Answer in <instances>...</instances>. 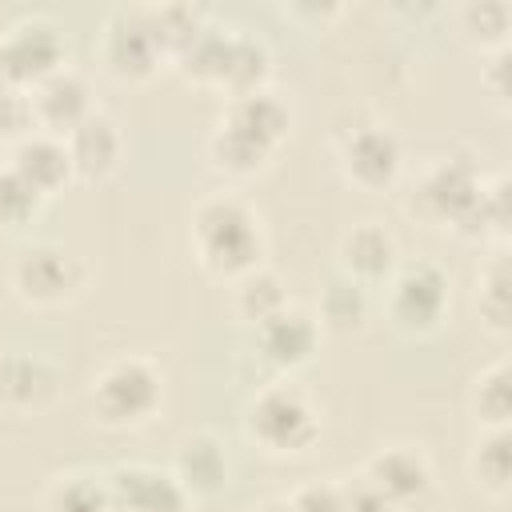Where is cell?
Returning <instances> with one entry per match:
<instances>
[{"label": "cell", "mask_w": 512, "mask_h": 512, "mask_svg": "<svg viewBox=\"0 0 512 512\" xmlns=\"http://www.w3.org/2000/svg\"><path fill=\"white\" fill-rule=\"evenodd\" d=\"M188 240L200 268L212 272L216 280H240L244 272L260 268L268 252L260 212L232 188H220L196 200L188 220Z\"/></svg>", "instance_id": "obj_1"}, {"label": "cell", "mask_w": 512, "mask_h": 512, "mask_svg": "<svg viewBox=\"0 0 512 512\" xmlns=\"http://www.w3.org/2000/svg\"><path fill=\"white\" fill-rule=\"evenodd\" d=\"M244 436L268 456H300L320 440V408L288 376L268 380L244 408Z\"/></svg>", "instance_id": "obj_2"}, {"label": "cell", "mask_w": 512, "mask_h": 512, "mask_svg": "<svg viewBox=\"0 0 512 512\" xmlns=\"http://www.w3.org/2000/svg\"><path fill=\"white\" fill-rule=\"evenodd\" d=\"M88 400L104 428H140L164 404V368L152 356L124 352L92 376Z\"/></svg>", "instance_id": "obj_3"}, {"label": "cell", "mask_w": 512, "mask_h": 512, "mask_svg": "<svg viewBox=\"0 0 512 512\" xmlns=\"http://www.w3.org/2000/svg\"><path fill=\"white\" fill-rule=\"evenodd\" d=\"M384 308H388V320L404 336L436 332L452 308V280H448L444 264L432 256L400 260L384 284Z\"/></svg>", "instance_id": "obj_4"}, {"label": "cell", "mask_w": 512, "mask_h": 512, "mask_svg": "<svg viewBox=\"0 0 512 512\" xmlns=\"http://www.w3.org/2000/svg\"><path fill=\"white\" fill-rule=\"evenodd\" d=\"M8 284L16 300L32 308H60L76 300L88 284V264L76 248L56 240H32L24 244L8 264Z\"/></svg>", "instance_id": "obj_5"}, {"label": "cell", "mask_w": 512, "mask_h": 512, "mask_svg": "<svg viewBox=\"0 0 512 512\" xmlns=\"http://www.w3.org/2000/svg\"><path fill=\"white\" fill-rule=\"evenodd\" d=\"M480 184H484V168L476 164L472 152H444V156H432V164L412 184L408 208L428 224L464 232L468 212L480 196Z\"/></svg>", "instance_id": "obj_6"}, {"label": "cell", "mask_w": 512, "mask_h": 512, "mask_svg": "<svg viewBox=\"0 0 512 512\" xmlns=\"http://www.w3.org/2000/svg\"><path fill=\"white\" fill-rule=\"evenodd\" d=\"M64 64V32L52 16H20L0 32V84L32 88L40 76Z\"/></svg>", "instance_id": "obj_7"}, {"label": "cell", "mask_w": 512, "mask_h": 512, "mask_svg": "<svg viewBox=\"0 0 512 512\" xmlns=\"http://www.w3.org/2000/svg\"><path fill=\"white\" fill-rule=\"evenodd\" d=\"M336 160L356 188L384 192L404 172V144L388 124H356L336 140Z\"/></svg>", "instance_id": "obj_8"}, {"label": "cell", "mask_w": 512, "mask_h": 512, "mask_svg": "<svg viewBox=\"0 0 512 512\" xmlns=\"http://www.w3.org/2000/svg\"><path fill=\"white\" fill-rule=\"evenodd\" d=\"M96 48L104 68L120 80H148L160 68V60H168L156 32L144 20V8H112L104 16Z\"/></svg>", "instance_id": "obj_9"}, {"label": "cell", "mask_w": 512, "mask_h": 512, "mask_svg": "<svg viewBox=\"0 0 512 512\" xmlns=\"http://www.w3.org/2000/svg\"><path fill=\"white\" fill-rule=\"evenodd\" d=\"M320 332H324V328H320L316 312H308V308H300V304H284L276 316H268V320H260V324L252 328V356H256L268 372L288 376V372L304 368V364L316 356Z\"/></svg>", "instance_id": "obj_10"}, {"label": "cell", "mask_w": 512, "mask_h": 512, "mask_svg": "<svg viewBox=\"0 0 512 512\" xmlns=\"http://www.w3.org/2000/svg\"><path fill=\"white\" fill-rule=\"evenodd\" d=\"M372 488H380L388 500H396L404 512L420 508L436 488V468L420 444H384L364 460L360 472Z\"/></svg>", "instance_id": "obj_11"}, {"label": "cell", "mask_w": 512, "mask_h": 512, "mask_svg": "<svg viewBox=\"0 0 512 512\" xmlns=\"http://www.w3.org/2000/svg\"><path fill=\"white\" fill-rule=\"evenodd\" d=\"M104 480L116 512H192L188 488L164 464L128 460V464H116Z\"/></svg>", "instance_id": "obj_12"}, {"label": "cell", "mask_w": 512, "mask_h": 512, "mask_svg": "<svg viewBox=\"0 0 512 512\" xmlns=\"http://www.w3.org/2000/svg\"><path fill=\"white\" fill-rule=\"evenodd\" d=\"M28 108H32V128L52 132V136H68L80 120H88L96 112L92 84L72 64H60L56 72L40 76L28 88Z\"/></svg>", "instance_id": "obj_13"}, {"label": "cell", "mask_w": 512, "mask_h": 512, "mask_svg": "<svg viewBox=\"0 0 512 512\" xmlns=\"http://www.w3.org/2000/svg\"><path fill=\"white\" fill-rule=\"evenodd\" d=\"M396 264H400V240L380 220H356L336 240V272L352 276L364 288L388 284Z\"/></svg>", "instance_id": "obj_14"}, {"label": "cell", "mask_w": 512, "mask_h": 512, "mask_svg": "<svg viewBox=\"0 0 512 512\" xmlns=\"http://www.w3.org/2000/svg\"><path fill=\"white\" fill-rule=\"evenodd\" d=\"M168 468L176 472V480L188 488L192 500L220 496V492H228V484H232V456H228V444H224L212 428L184 432Z\"/></svg>", "instance_id": "obj_15"}, {"label": "cell", "mask_w": 512, "mask_h": 512, "mask_svg": "<svg viewBox=\"0 0 512 512\" xmlns=\"http://www.w3.org/2000/svg\"><path fill=\"white\" fill-rule=\"evenodd\" d=\"M64 372L44 352H4L0 356V404L8 412H40L60 396Z\"/></svg>", "instance_id": "obj_16"}, {"label": "cell", "mask_w": 512, "mask_h": 512, "mask_svg": "<svg viewBox=\"0 0 512 512\" xmlns=\"http://www.w3.org/2000/svg\"><path fill=\"white\" fill-rule=\"evenodd\" d=\"M64 144H68V160H72L76 180H108L120 168V156H124V132L100 108L88 120H80L64 136Z\"/></svg>", "instance_id": "obj_17"}, {"label": "cell", "mask_w": 512, "mask_h": 512, "mask_svg": "<svg viewBox=\"0 0 512 512\" xmlns=\"http://www.w3.org/2000/svg\"><path fill=\"white\" fill-rule=\"evenodd\" d=\"M8 164H12L44 200H48L52 192H60V188L72 180V160H68L64 136H52V132H40V128H28L20 140H12Z\"/></svg>", "instance_id": "obj_18"}, {"label": "cell", "mask_w": 512, "mask_h": 512, "mask_svg": "<svg viewBox=\"0 0 512 512\" xmlns=\"http://www.w3.org/2000/svg\"><path fill=\"white\" fill-rule=\"evenodd\" d=\"M224 124L248 132L252 140L268 144L272 152L280 148V140L288 136V124H292V112L288 104L272 92V88H256V92H240V96H228L224 112H220Z\"/></svg>", "instance_id": "obj_19"}, {"label": "cell", "mask_w": 512, "mask_h": 512, "mask_svg": "<svg viewBox=\"0 0 512 512\" xmlns=\"http://www.w3.org/2000/svg\"><path fill=\"white\" fill-rule=\"evenodd\" d=\"M268 76H272V52H268V44L256 32L232 24V36H228V52H224V68H220V84L216 88H224V96H240V92L268 88Z\"/></svg>", "instance_id": "obj_20"}, {"label": "cell", "mask_w": 512, "mask_h": 512, "mask_svg": "<svg viewBox=\"0 0 512 512\" xmlns=\"http://www.w3.org/2000/svg\"><path fill=\"white\" fill-rule=\"evenodd\" d=\"M372 316V288L356 284L352 276L344 272H332L320 288V308H316V320L320 328H332V332H360Z\"/></svg>", "instance_id": "obj_21"}, {"label": "cell", "mask_w": 512, "mask_h": 512, "mask_svg": "<svg viewBox=\"0 0 512 512\" xmlns=\"http://www.w3.org/2000/svg\"><path fill=\"white\" fill-rule=\"evenodd\" d=\"M272 156H276V152H272L268 144L252 140L248 132L232 128V124H224V120H216V128L208 132V164H212L216 172H224V176H236V180L256 176V172L268 168Z\"/></svg>", "instance_id": "obj_22"}, {"label": "cell", "mask_w": 512, "mask_h": 512, "mask_svg": "<svg viewBox=\"0 0 512 512\" xmlns=\"http://www.w3.org/2000/svg\"><path fill=\"white\" fill-rule=\"evenodd\" d=\"M468 476L480 492L504 496L512 480V436L508 428H480L468 452Z\"/></svg>", "instance_id": "obj_23"}, {"label": "cell", "mask_w": 512, "mask_h": 512, "mask_svg": "<svg viewBox=\"0 0 512 512\" xmlns=\"http://www.w3.org/2000/svg\"><path fill=\"white\" fill-rule=\"evenodd\" d=\"M512 272H508V252L504 244L480 264L476 272V308H480V320L488 324V332L496 336H508L512 328Z\"/></svg>", "instance_id": "obj_24"}, {"label": "cell", "mask_w": 512, "mask_h": 512, "mask_svg": "<svg viewBox=\"0 0 512 512\" xmlns=\"http://www.w3.org/2000/svg\"><path fill=\"white\" fill-rule=\"evenodd\" d=\"M40 512H116L108 480L96 472H64L40 496Z\"/></svg>", "instance_id": "obj_25"}, {"label": "cell", "mask_w": 512, "mask_h": 512, "mask_svg": "<svg viewBox=\"0 0 512 512\" xmlns=\"http://www.w3.org/2000/svg\"><path fill=\"white\" fill-rule=\"evenodd\" d=\"M284 304H292L288 300V288H284L280 272H272L268 264H260V268L244 272L240 280H232V308H236V316L248 328H256L260 320L276 316Z\"/></svg>", "instance_id": "obj_26"}, {"label": "cell", "mask_w": 512, "mask_h": 512, "mask_svg": "<svg viewBox=\"0 0 512 512\" xmlns=\"http://www.w3.org/2000/svg\"><path fill=\"white\" fill-rule=\"evenodd\" d=\"M468 404H472V416H476L480 428H508V420H512V368H508V356L484 364L472 376Z\"/></svg>", "instance_id": "obj_27"}, {"label": "cell", "mask_w": 512, "mask_h": 512, "mask_svg": "<svg viewBox=\"0 0 512 512\" xmlns=\"http://www.w3.org/2000/svg\"><path fill=\"white\" fill-rule=\"evenodd\" d=\"M144 20L156 32L164 56L176 60L200 36V28L208 24V12L200 4H188V0H168V4H144Z\"/></svg>", "instance_id": "obj_28"}, {"label": "cell", "mask_w": 512, "mask_h": 512, "mask_svg": "<svg viewBox=\"0 0 512 512\" xmlns=\"http://www.w3.org/2000/svg\"><path fill=\"white\" fill-rule=\"evenodd\" d=\"M460 236H492L496 244H504V236H508V176L504 172H492V176L484 172L480 196H476Z\"/></svg>", "instance_id": "obj_29"}, {"label": "cell", "mask_w": 512, "mask_h": 512, "mask_svg": "<svg viewBox=\"0 0 512 512\" xmlns=\"http://www.w3.org/2000/svg\"><path fill=\"white\" fill-rule=\"evenodd\" d=\"M228 36H232V24H216L208 20L200 28V36L176 56V64L200 80V84H220V68H224V52H228Z\"/></svg>", "instance_id": "obj_30"}, {"label": "cell", "mask_w": 512, "mask_h": 512, "mask_svg": "<svg viewBox=\"0 0 512 512\" xmlns=\"http://www.w3.org/2000/svg\"><path fill=\"white\" fill-rule=\"evenodd\" d=\"M460 28L472 44H480V52L492 48H508V32H512V8L504 0H468L460 8Z\"/></svg>", "instance_id": "obj_31"}, {"label": "cell", "mask_w": 512, "mask_h": 512, "mask_svg": "<svg viewBox=\"0 0 512 512\" xmlns=\"http://www.w3.org/2000/svg\"><path fill=\"white\" fill-rule=\"evenodd\" d=\"M44 196L4 160L0 164V228H24L40 216Z\"/></svg>", "instance_id": "obj_32"}, {"label": "cell", "mask_w": 512, "mask_h": 512, "mask_svg": "<svg viewBox=\"0 0 512 512\" xmlns=\"http://www.w3.org/2000/svg\"><path fill=\"white\" fill-rule=\"evenodd\" d=\"M288 512H344V484L336 480H304L284 496Z\"/></svg>", "instance_id": "obj_33"}, {"label": "cell", "mask_w": 512, "mask_h": 512, "mask_svg": "<svg viewBox=\"0 0 512 512\" xmlns=\"http://www.w3.org/2000/svg\"><path fill=\"white\" fill-rule=\"evenodd\" d=\"M28 128H32L28 92H24V88H8V84H0V136L20 140Z\"/></svg>", "instance_id": "obj_34"}, {"label": "cell", "mask_w": 512, "mask_h": 512, "mask_svg": "<svg viewBox=\"0 0 512 512\" xmlns=\"http://www.w3.org/2000/svg\"><path fill=\"white\" fill-rule=\"evenodd\" d=\"M344 512H404L396 500H388L380 488H372L364 476L344 484Z\"/></svg>", "instance_id": "obj_35"}, {"label": "cell", "mask_w": 512, "mask_h": 512, "mask_svg": "<svg viewBox=\"0 0 512 512\" xmlns=\"http://www.w3.org/2000/svg\"><path fill=\"white\" fill-rule=\"evenodd\" d=\"M488 64H484V80H488V92L496 100H508V84H504V72H508V48H492L484 52Z\"/></svg>", "instance_id": "obj_36"}, {"label": "cell", "mask_w": 512, "mask_h": 512, "mask_svg": "<svg viewBox=\"0 0 512 512\" xmlns=\"http://www.w3.org/2000/svg\"><path fill=\"white\" fill-rule=\"evenodd\" d=\"M252 512H288V504H284V496H272V500H264V504H256Z\"/></svg>", "instance_id": "obj_37"}]
</instances>
